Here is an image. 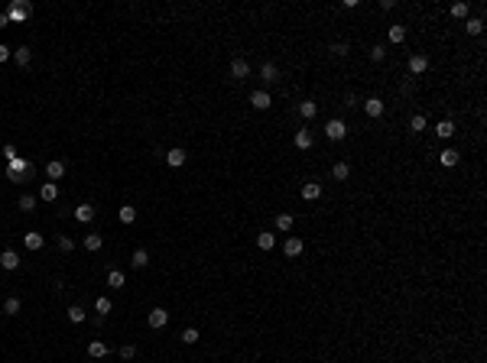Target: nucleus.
Returning <instances> with one entry per match:
<instances>
[{
  "instance_id": "39448f33",
  "label": "nucleus",
  "mask_w": 487,
  "mask_h": 363,
  "mask_svg": "<svg viewBox=\"0 0 487 363\" xmlns=\"http://www.w3.org/2000/svg\"><path fill=\"white\" fill-rule=\"evenodd\" d=\"M33 13V3H13V7H10V20H16V23H20V20H26V16Z\"/></svg>"
},
{
  "instance_id": "b1692460",
  "label": "nucleus",
  "mask_w": 487,
  "mask_h": 363,
  "mask_svg": "<svg viewBox=\"0 0 487 363\" xmlns=\"http://www.w3.org/2000/svg\"><path fill=\"white\" fill-rule=\"evenodd\" d=\"M20 308H23V301L16 298V295H13V298H7V301H3V315H10V318H13V315H20Z\"/></svg>"
},
{
  "instance_id": "bb28decb",
  "label": "nucleus",
  "mask_w": 487,
  "mask_h": 363,
  "mask_svg": "<svg viewBox=\"0 0 487 363\" xmlns=\"http://www.w3.org/2000/svg\"><path fill=\"white\" fill-rule=\"evenodd\" d=\"M283 250H286V256H299V253H302V240H299V237H289Z\"/></svg>"
},
{
  "instance_id": "c85d7f7f",
  "label": "nucleus",
  "mask_w": 487,
  "mask_h": 363,
  "mask_svg": "<svg viewBox=\"0 0 487 363\" xmlns=\"http://www.w3.org/2000/svg\"><path fill=\"white\" fill-rule=\"evenodd\" d=\"M296 146H299V149H309L312 146V130H299V133H296Z\"/></svg>"
},
{
  "instance_id": "c03bdc74",
  "label": "nucleus",
  "mask_w": 487,
  "mask_h": 363,
  "mask_svg": "<svg viewBox=\"0 0 487 363\" xmlns=\"http://www.w3.org/2000/svg\"><path fill=\"white\" fill-rule=\"evenodd\" d=\"M3 159H7V163H10V159H16V149L13 146H3Z\"/></svg>"
},
{
  "instance_id": "c9c22d12",
  "label": "nucleus",
  "mask_w": 487,
  "mask_h": 363,
  "mask_svg": "<svg viewBox=\"0 0 487 363\" xmlns=\"http://www.w3.org/2000/svg\"><path fill=\"white\" fill-rule=\"evenodd\" d=\"M410 130H412V133H422V130H425V117H422V114H416V117L410 120Z\"/></svg>"
},
{
  "instance_id": "f3484780",
  "label": "nucleus",
  "mask_w": 487,
  "mask_h": 363,
  "mask_svg": "<svg viewBox=\"0 0 487 363\" xmlns=\"http://www.w3.org/2000/svg\"><path fill=\"white\" fill-rule=\"evenodd\" d=\"M30 59H33V52L26 46H20V49H13V62L20 65V68H26V65H30Z\"/></svg>"
},
{
  "instance_id": "9d476101",
  "label": "nucleus",
  "mask_w": 487,
  "mask_h": 363,
  "mask_svg": "<svg viewBox=\"0 0 487 363\" xmlns=\"http://www.w3.org/2000/svg\"><path fill=\"white\" fill-rule=\"evenodd\" d=\"M39 198L49 201V204H52V201H59V185H55V182H46V185L39 188Z\"/></svg>"
},
{
  "instance_id": "37998d69",
  "label": "nucleus",
  "mask_w": 487,
  "mask_h": 363,
  "mask_svg": "<svg viewBox=\"0 0 487 363\" xmlns=\"http://www.w3.org/2000/svg\"><path fill=\"white\" fill-rule=\"evenodd\" d=\"M59 247H62V250H65V253H69V250H72V247H75V243H72V237H59Z\"/></svg>"
},
{
  "instance_id": "6ab92c4d",
  "label": "nucleus",
  "mask_w": 487,
  "mask_h": 363,
  "mask_svg": "<svg viewBox=\"0 0 487 363\" xmlns=\"http://www.w3.org/2000/svg\"><path fill=\"white\" fill-rule=\"evenodd\" d=\"M88 354H91L94 360H101V357H108V344H104V340H91V344H88Z\"/></svg>"
},
{
  "instance_id": "aec40b11",
  "label": "nucleus",
  "mask_w": 487,
  "mask_h": 363,
  "mask_svg": "<svg viewBox=\"0 0 487 363\" xmlns=\"http://www.w3.org/2000/svg\"><path fill=\"white\" fill-rule=\"evenodd\" d=\"M464 30H468V36H481V33H484V20H481V16H471V20L464 23Z\"/></svg>"
},
{
  "instance_id": "473e14b6",
  "label": "nucleus",
  "mask_w": 487,
  "mask_h": 363,
  "mask_svg": "<svg viewBox=\"0 0 487 363\" xmlns=\"http://www.w3.org/2000/svg\"><path fill=\"white\" fill-rule=\"evenodd\" d=\"M111 308H114V305H111V298H104V295L94 301V311H98L101 318H108V311H111Z\"/></svg>"
},
{
  "instance_id": "1a4fd4ad",
  "label": "nucleus",
  "mask_w": 487,
  "mask_h": 363,
  "mask_svg": "<svg viewBox=\"0 0 487 363\" xmlns=\"http://www.w3.org/2000/svg\"><path fill=\"white\" fill-rule=\"evenodd\" d=\"M406 65H410L412 75H422V71L429 68V59H425V55H410V62H406Z\"/></svg>"
},
{
  "instance_id": "a19ab883",
  "label": "nucleus",
  "mask_w": 487,
  "mask_h": 363,
  "mask_svg": "<svg viewBox=\"0 0 487 363\" xmlns=\"http://www.w3.org/2000/svg\"><path fill=\"white\" fill-rule=\"evenodd\" d=\"M10 55H13V49H10V46H3V42H0V62H7Z\"/></svg>"
},
{
  "instance_id": "f257e3e1",
  "label": "nucleus",
  "mask_w": 487,
  "mask_h": 363,
  "mask_svg": "<svg viewBox=\"0 0 487 363\" xmlns=\"http://www.w3.org/2000/svg\"><path fill=\"white\" fill-rule=\"evenodd\" d=\"M325 136H328V139H344V136H348V124L338 120V117L328 120V124H325Z\"/></svg>"
},
{
  "instance_id": "7c9ffc66",
  "label": "nucleus",
  "mask_w": 487,
  "mask_h": 363,
  "mask_svg": "<svg viewBox=\"0 0 487 363\" xmlns=\"http://www.w3.org/2000/svg\"><path fill=\"white\" fill-rule=\"evenodd\" d=\"M332 175L338 178V182H344V178L351 175V165L348 163H335V169H332Z\"/></svg>"
},
{
  "instance_id": "423d86ee",
  "label": "nucleus",
  "mask_w": 487,
  "mask_h": 363,
  "mask_svg": "<svg viewBox=\"0 0 487 363\" xmlns=\"http://www.w3.org/2000/svg\"><path fill=\"white\" fill-rule=\"evenodd\" d=\"M0 266H3V269H16V266H20V253H16V250H3V253H0Z\"/></svg>"
},
{
  "instance_id": "e433bc0d",
  "label": "nucleus",
  "mask_w": 487,
  "mask_h": 363,
  "mask_svg": "<svg viewBox=\"0 0 487 363\" xmlns=\"http://www.w3.org/2000/svg\"><path fill=\"white\" fill-rule=\"evenodd\" d=\"M182 344H198V331H195V328H186V331H182Z\"/></svg>"
},
{
  "instance_id": "79ce46f5",
  "label": "nucleus",
  "mask_w": 487,
  "mask_h": 363,
  "mask_svg": "<svg viewBox=\"0 0 487 363\" xmlns=\"http://www.w3.org/2000/svg\"><path fill=\"white\" fill-rule=\"evenodd\" d=\"M332 52H338V55H348V42H335V46H332Z\"/></svg>"
},
{
  "instance_id": "f8f14e48",
  "label": "nucleus",
  "mask_w": 487,
  "mask_h": 363,
  "mask_svg": "<svg viewBox=\"0 0 487 363\" xmlns=\"http://www.w3.org/2000/svg\"><path fill=\"white\" fill-rule=\"evenodd\" d=\"M302 198H305V201L322 198V185H318V182H305V185H302Z\"/></svg>"
},
{
  "instance_id": "20e7f679",
  "label": "nucleus",
  "mask_w": 487,
  "mask_h": 363,
  "mask_svg": "<svg viewBox=\"0 0 487 363\" xmlns=\"http://www.w3.org/2000/svg\"><path fill=\"white\" fill-rule=\"evenodd\" d=\"M75 221L78 224H91L94 221V204H78L75 208Z\"/></svg>"
},
{
  "instance_id": "72a5a7b5",
  "label": "nucleus",
  "mask_w": 487,
  "mask_h": 363,
  "mask_svg": "<svg viewBox=\"0 0 487 363\" xmlns=\"http://www.w3.org/2000/svg\"><path fill=\"white\" fill-rule=\"evenodd\" d=\"M124 282H127V279H124V272H117V269L108 276V286H111V289H124Z\"/></svg>"
},
{
  "instance_id": "f03ea898",
  "label": "nucleus",
  "mask_w": 487,
  "mask_h": 363,
  "mask_svg": "<svg viewBox=\"0 0 487 363\" xmlns=\"http://www.w3.org/2000/svg\"><path fill=\"white\" fill-rule=\"evenodd\" d=\"M147 325L156 328V331H159V328H166V325H169V311H166V308H153V311L147 315Z\"/></svg>"
},
{
  "instance_id": "4be33fe9",
  "label": "nucleus",
  "mask_w": 487,
  "mask_h": 363,
  "mask_svg": "<svg viewBox=\"0 0 487 363\" xmlns=\"http://www.w3.org/2000/svg\"><path fill=\"white\" fill-rule=\"evenodd\" d=\"M101 247H104V237H101V233H88V237H85V250H91V253H98Z\"/></svg>"
},
{
  "instance_id": "a878e982",
  "label": "nucleus",
  "mask_w": 487,
  "mask_h": 363,
  "mask_svg": "<svg viewBox=\"0 0 487 363\" xmlns=\"http://www.w3.org/2000/svg\"><path fill=\"white\" fill-rule=\"evenodd\" d=\"M117 217H120V224H133V221H137V208H130V204H124V208L117 211Z\"/></svg>"
},
{
  "instance_id": "c756f323",
  "label": "nucleus",
  "mask_w": 487,
  "mask_h": 363,
  "mask_svg": "<svg viewBox=\"0 0 487 363\" xmlns=\"http://www.w3.org/2000/svg\"><path fill=\"white\" fill-rule=\"evenodd\" d=\"M293 224H296V221H293V214H276V231H293Z\"/></svg>"
},
{
  "instance_id": "393cba45",
  "label": "nucleus",
  "mask_w": 487,
  "mask_h": 363,
  "mask_svg": "<svg viewBox=\"0 0 487 363\" xmlns=\"http://www.w3.org/2000/svg\"><path fill=\"white\" fill-rule=\"evenodd\" d=\"M299 114L305 117V120H312V117L318 114V104H315V100H302V104H299Z\"/></svg>"
},
{
  "instance_id": "7ed1b4c3",
  "label": "nucleus",
  "mask_w": 487,
  "mask_h": 363,
  "mask_svg": "<svg viewBox=\"0 0 487 363\" xmlns=\"http://www.w3.org/2000/svg\"><path fill=\"white\" fill-rule=\"evenodd\" d=\"M46 175H49V182H59V178L65 175V163L62 159H49L46 163Z\"/></svg>"
},
{
  "instance_id": "2eb2a0df",
  "label": "nucleus",
  "mask_w": 487,
  "mask_h": 363,
  "mask_svg": "<svg viewBox=\"0 0 487 363\" xmlns=\"http://www.w3.org/2000/svg\"><path fill=\"white\" fill-rule=\"evenodd\" d=\"M166 163H169L172 165V169H179V165H182V163H186V149H169V153H166Z\"/></svg>"
},
{
  "instance_id": "dca6fc26",
  "label": "nucleus",
  "mask_w": 487,
  "mask_h": 363,
  "mask_svg": "<svg viewBox=\"0 0 487 363\" xmlns=\"http://www.w3.org/2000/svg\"><path fill=\"white\" fill-rule=\"evenodd\" d=\"M130 266H133V269H143V266H150V253H147V250H133Z\"/></svg>"
},
{
  "instance_id": "0eeeda50",
  "label": "nucleus",
  "mask_w": 487,
  "mask_h": 363,
  "mask_svg": "<svg viewBox=\"0 0 487 363\" xmlns=\"http://www.w3.org/2000/svg\"><path fill=\"white\" fill-rule=\"evenodd\" d=\"M364 114H367V117H380V114H383V100H380V98H367V100H364Z\"/></svg>"
},
{
  "instance_id": "6e6552de",
  "label": "nucleus",
  "mask_w": 487,
  "mask_h": 363,
  "mask_svg": "<svg viewBox=\"0 0 487 363\" xmlns=\"http://www.w3.org/2000/svg\"><path fill=\"white\" fill-rule=\"evenodd\" d=\"M250 104H254L257 110H266V107L273 104V98H270L266 91H254V94H250Z\"/></svg>"
},
{
  "instance_id": "2f4dec72",
  "label": "nucleus",
  "mask_w": 487,
  "mask_h": 363,
  "mask_svg": "<svg viewBox=\"0 0 487 363\" xmlns=\"http://www.w3.org/2000/svg\"><path fill=\"white\" fill-rule=\"evenodd\" d=\"M16 204H20V211H26V214H30V211H36V198H33V195H20V201H16Z\"/></svg>"
},
{
  "instance_id": "a211bd4d",
  "label": "nucleus",
  "mask_w": 487,
  "mask_h": 363,
  "mask_svg": "<svg viewBox=\"0 0 487 363\" xmlns=\"http://www.w3.org/2000/svg\"><path fill=\"white\" fill-rule=\"evenodd\" d=\"M442 165H445V169H451V165H458V159H461V156H458V149H442Z\"/></svg>"
},
{
  "instance_id": "4468645a",
  "label": "nucleus",
  "mask_w": 487,
  "mask_h": 363,
  "mask_svg": "<svg viewBox=\"0 0 487 363\" xmlns=\"http://www.w3.org/2000/svg\"><path fill=\"white\" fill-rule=\"evenodd\" d=\"M435 133H439V139H451L455 136V124H451V120H439V124H435Z\"/></svg>"
},
{
  "instance_id": "ea45409f",
  "label": "nucleus",
  "mask_w": 487,
  "mask_h": 363,
  "mask_svg": "<svg viewBox=\"0 0 487 363\" xmlns=\"http://www.w3.org/2000/svg\"><path fill=\"white\" fill-rule=\"evenodd\" d=\"M451 16H468V3H455V7H451Z\"/></svg>"
},
{
  "instance_id": "f704fd0d",
  "label": "nucleus",
  "mask_w": 487,
  "mask_h": 363,
  "mask_svg": "<svg viewBox=\"0 0 487 363\" xmlns=\"http://www.w3.org/2000/svg\"><path fill=\"white\" fill-rule=\"evenodd\" d=\"M69 321L81 325V321H85V308H81V305H72V308H69Z\"/></svg>"
},
{
  "instance_id": "4c0bfd02",
  "label": "nucleus",
  "mask_w": 487,
  "mask_h": 363,
  "mask_svg": "<svg viewBox=\"0 0 487 363\" xmlns=\"http://www.w3.org/2000/svg\"><path fill=\"white\" fill-rule=\"evenodd\" d=\"M371 59H374V62H383V59H387V46H374L371 49Z\"/></svg>"
},
{
  "instance_id": "412c9836",
  "label": "nucleus",
  "mask_w": 487,
  "mask_h": 363,
  "mask_svg": "<svg viewBox=\"0 0 487 363\" xmlns=\"http://www.w3.org/2000/svg\"><path fill=\"white\" fill-rule=\"evenodd\" d=\"M23 240H26V250H42V243H46V240H42V233H36V231H30Z\"/></svg>"
},
{
  "instance_id": "ddd939ff",
  "label": "nucleus",
  "mask_w": 487,
  "mask_h": 363,
  "mask_svg": "<svg viewBox=\"0 0 487 363\" xmlns=\"http://www.w3.org/2000/svg\"><path fill=\"white\" fill-rule=\"evenodd\" d=\"M260 78L266 81V85H273V81H279V68H276L273 62H266V65L260 68Z\"/></svg>"
},
{
  "instance_id": "5701e85b",
  "label": "nucleus",
  "mask_w": 487,
  "mask_h": 363,
  "mask_svg": "<svg viewBox=\"0 0 487 363\" xmlns=\"http://www.w3.org/2000/svg\"><path fill=\"white\" fill-rule=\"evenodd\" d=\"M257 247H260L263 253H266V250H273V247H276V237H273V233H257Z\"/></svg>"
},
{
  "instance_id": "9b49d317",
  "label": "nucleus",
  "mask_w": 487,
  "mask_h": 363,
  "mask_svg": "<svg viewBox=\"0 0 487 363\" xmlns=\"http://www.w3.org/2000/svg\"><path fill=\"white\" fill-rule=\"evenodd\" d=\"M231 75L237 78V81H240V78H247V75H250V65H247V59H234V62H231Z\"/></svg>"
},
{
  "instance_id": "58836bf2",
  "label": "nucleus",
  "mask_w": 487,
  "mask_h": 363,
  "mask_svg": "<svg viewBox=\"0 0 487 363\" xmlns=\"http://www.w3.org/2000/svg\"><path fill=\"white\" fill-rule=\"evenodd\" d=\"M120 357H124V360H133V357H137V347H133V344H127V347H120Z\"/></svg>"
},
{
  "instance_id": "cd10ccee",
  "label": "nucleus",
  "mask_w": 487,
  "mask_h": 363,
  "mask_svg": "<svg viewBox=\"0 0 487 363\" xmlns=\"http://www.w3.org/2000/svg\"><path fill=\"white\" fill-rule=\"evenodd\" d=\"M390 42H393V46L406 42V26H390Z\"/></svg>"
}]
</instances>
